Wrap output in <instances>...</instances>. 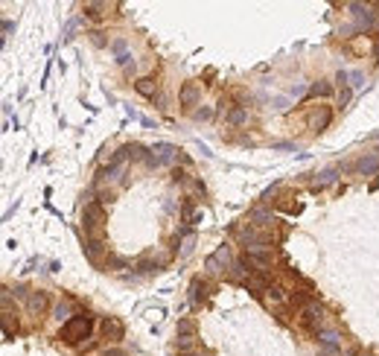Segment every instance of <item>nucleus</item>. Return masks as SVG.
Returning <instances> with one entry per match:
<instances>
[{
    "instance_id": "obj_20",
    "label": "nucleus",
    "mask_w": 379,
    "mask_h": 356,
    "mask_svg": "<svg viewBox=\"0 0 379 356\" xmlns=\"http://www.w3.org/2000/svg\"><path fill=\"white\" fill-rule=\"evenodd\" d=\"M251 219H254V225H266V222L272 219V216H268L266 210H254V213H251Z\"/></svg>"
},
{
    "instance_id": "obj_14",
    "label": "nucleus",
    "mask_w": 379,
    "mask_h": 356,
    "mask_svg": "<svg viewBox=\"0 0 379 356\" xmlns=\"http://www.w3.org/2000/svg\"><path fill=\"white\" fill-rule=\"evenodd\" d=\"M178 336H196V321L192 318H181L178 321Z\"/></svg>"
},
{
    "instance_id": "obj_26",
    "label": "nucleus",
    "mask_w": 379,
    "mask_h": 356,
    "mask_svg": "<svg viewBox=\"0 0 379 356\" xmlns=\"http://www.w3.org/2000/svg\"><path fill=\"white\" fill-rule=\"evenodd\" d=\"M374 56L379 59V38H376V47H374Z\"/></svg>"
},
{
    "instance_id": "obj_3",
    "label": "nucleus",
    "mask_w": 379,
    "mask_h": 356,
    "mask_svg": "<svg viewBox=\"0 0 379 356\" xmlns=\"http://www.w3.org/2000/svg\"><path fill=\"white\" fill-rule=\"evenodd\" d=\"M300 324L310 330L312 336H321V306L315 304V301L300 306Z\"/></svg>"
},
{
    "instance_id": "obj_17",
    "label": "nucleus",
    "mask_w": 379,
    "mask_h": 356,
    "mask_svg": "<svg viewBox=\"0 0 379 356\" xmlns=\"http://www.w3.org/2000/svg\"><path fill=\"white\" fill-rule=\"evenodd\" d=\"M318 339H321V344H324V347H338V336H336L332 330H324Z\"/></svg>"
},
{
    "instance_id": "obj_23",
    "label": "nucleus",
    "mask_w": 379,
    "mask_h": 356,
    "mask_svg": "<svg viewBox=\"0 0 379 356\" xmlns=\"http://www.w3.org/2000/svg\"><path fill=\"white\" fill-rule=\"evenodd\" d=\"M90 38H94V44H96V47H102V44H105L102 33H90Z\"/></svg>"
},
{
    "instance_id": "obj_27",
    "label": "nucleus",
    "mask_w": 379,
    "mask_h": 356,
    "mask_svg": "<svg viewBox=\"0 0 379 356\" xmlns=\"http://www.w3.org/2000/svg\"><path fill=\"white\" fill-rule=\"evenodd\" d=\"M190 356H198V353H190Z\"/></svg>"
},
{
    "instance_id": "obj_9",
    "label": "nucleus",
    "mask_w": 379,
    "mask_h": 356,
    "mask_svg": "<svg viewBox=\"0 0 379 356\" xmlns=\"http://www.w3.org/2000/svg\"><path fill=\"white\" fill-rule=\"evenodd\" d=\"M198 97H202V91H198V85L196 82H184V88H181V105H196L198 102Z\"/></svg>"
},
{
    "instance_id": "obj_7",
    "label": "nucleus",
    "mask_w": 379,
    "mask_h": 356,
    "mask_svg": "<svg viewBox=\"0 0 379 356\" xmlns=\"http://www.w3.org/2000/svg\"><path fill=\"white\" fill-rule=\"evenodd\" d=\"M330 120H332V111H330L327 105H321V108L310 117V126L315 129V132H324V129L330 126Z\"/></svg>"
},
{
    "instance_id": "obj_15",
    "label": "nucleus",
    "mask_w": 379,
    "mask_h": 356,
    "mask_svg": "<svg viewBox=\"0 0 379 356\" xmlns=\"http://www.w3.org/2000/svg\"><path fill=\"white\" fill-rule=\"evenodd\" d=\"M245 120H248V111H245V108H234V111L228 114V123H230V126H242Z\"/></svg>"
},
{
    "instance_id": "obj_10",
    "label": "nucleus",
    "mask_w": 379,
    "mask_h": 356,
    "mask_svg": "<svg viewBox=\"0 0 379 356\" xmlns=\"http://www.w3.org/2000/svg\"><path fill=\"white\" fill-rule=\"evenodd\" d=\"M356 170L362 172V175H374V172L379 170V155H368V158H362V161L356 164Z\"/></svg>"
},
{
    "instance_id": "obj_13",
    "label": "nucleus",
    "mask_w": 379,
    "mask_h": 356,
    "mask_svg": "<svg viewBox=\"0 0 379 356\" xmlns=\"http://www.w3.org/2000/svg\"><path fill=\"white\" fill-rule=\"evenodd\" d=\"M190 292H192V295H190V301H192V304H198V301L204 298V292H207L204 280H192V286H190Z\"/></svg>"
},
{
    "instance_id": "obj_5",
    "label": "nucleus",
    "mask_w": 379,
    "mask_h": 356,
    "mask_svg": "<svg viewBox=\"0 0 379 356\" xmlns=\"http://www.w3.org/2000/svg\"><path fill=\"white\" fill-rule=\"evenodd\" d=\"M242 263L245 266H254V271H268L272 269V263H274V257L268 254V251H245V257H242Z\"/></svg>"
},
{
    "instance_id": "obj_1",
    "label": "nucleus",
    "mask_w": 379,
    "mask_h": 356,
    "mask_svg": "<svg viewBox=\"0 0 379 356\" xmlns=\"http://www.w3.org/2000/svg\"><path fill=\"white\" fill-rule=\"evenodd\" d=\"M82 222H85V231L96 239L100 231H102V225H105V207L100 202H88L85 213H82Z\"/></svg>"
},
{
    "instance_id": "obj_12",
    "label": "nucleus",
    "mask_w": 379,
    "mask_h": 356,
    "mask_svg": "<svg viewBox=\"0 0 379 356\" xmlns=\"http://www.w3.org/2000/svg\"><path fill=\"white\" fill-rule=\"evenodd\" d=\"M175 347H178V353H192V347H196V336H178L175 339Z\"/></svg>"
},
{
    "instance_id": "obj_4",
    "label": "nucleus",
    "mask_w": 379,
    "mask_h": 356,
    "mask_svg": "<svg viewBox=\"0 0 379 356\" xmlns=\"http://www.w3.org/2000/svg\"><path fill=\"white\" fill-rule=\"evenodd\" d=\"M240 239L245 242V248H248V251H260V248H266V245L272 242L268 234H260V231H254V228H242Z\"/></svg>"
},
{
    "instance_id": "obj_16",
    "label": "nucleus",
    "mask_w": 379,
    "mask_h": 356,
    "mask_svg": "<svg viewBox=\"0 0 379 356\" xmlns=\"http://www.w3.org/2000/svg\"><path fill=\"white\" fill-rule=\"evenodd\" d=\"M330 94H332V85H327V82H315L310 88V97H330Z\"/></svg>"
},
{
    "instance_id": "obj_18",
    "label": "nucleus",
    "mask_w": 379,
    "mask_h": 356,
    "mask_svg": "<svg viewBox=\"0 0 379 356\" xmlns=\"http://www.w3.org/2000/svg\"><path fill=\"white\" fill-rule=\"evenodd\" d=\"M100 9H105V3H88L85 6V15H90V18H96V15H102Z\"/></svg>"
},
{
    "instance_id": "obj_24",
    "label": "nucleus",
    "mask_w": 379,
    "mask_h": 356,
    "mask_svg": "<svg viewBox=\"0 0 379 356\" xmlns=\"http://www.w3.org/2000/svg\"><path fill=\"white\" fill-rule=\"evenodd\" d=\"M172 178H175V181H187V172H184V170H175Z\"/></svg>"
},
{
    "instance_id": "obj_6",
    "label": "nucleus",
    "mask_w": 379,
    "mask_h": 356,
    "mask_svg": "<svg viewBox=\"0 0 379 356\" xmlns=\"http://www.w3.org/2000/svg\"><path fill=\"white\" fill-rule=\"evenodd\" d=\"M102 336L105 339H114V341L126 336V327H122V321L117 318V315H108V318L102 321Z\"/></svg>"
},
{
    "instance_id": "obj_2",
    "label": "nucleus",
    "mask_w": 379,
    "mask_h": 356,
    "mask_svg": "<svg viewBox=\"0 0 379 356\" xmlns=\"http://www.w3.org/2000/svg\"><path fill=\"white\" fill-rule=\"evenodd\" d=\"M88 333H90V315H76V318H70V321L62 327V339L64 341L88 339Z\"/></svg>"
},
{
    "instance_id": "obj_19",
    "label": "nucleus",
    "mask_w": 379,
    "mask_h": 356,
    "mask_svg": "<svg viewBox=\"0 0 379 356\" xmlns=\"http://www.w3.org/2000/svg\"><path fill=\"white\" fill-rule=\"evenodd\" d=\"M268 298H272V301H286V292L280 286H268Z\"/></svg>"
},
{
    "instance_id": "obj_21",
    "label": "nucleus",
    "mask_w": 379,
    "mask_h": 356,
    "mask_svg": "<svg viewBox=\"0 0 379 356\" xmlns=\"http://www.w3.org/2000/svg\"><path fill=\"white\" fill-rule=\"evenodd\" d=\"M347 100H350V88L342 85V91H338V102H342V105H347Z\"/></svg>"
},
{
    "instance_id": "obj_22",
    "label": "nucleus",
    "mask_w": 379,
    "mask_h": 356,
    "mask_svg": "<svg viewBox=\"0 0 379 356\" xmlns=\"http://www.w3.org/2000/svg\"><path fill=\"white\" fill-rule=\"evenodd\" d=\"M108 263H111V266H117V269H122V266H128V263H126L122 257H108Z\"/></svg>"
},
{
    "instance_id": "obj_25",
    "label": "nucleus",
    "mask_w": 379,
    "mask_h": 356,
    "mask_svg": "<svg viewBox=\"0 0 379 356\" xmlns=\"http://www.w3.org/2000/svg\"><path fill=\"white\" fill-rule=\"evenodd\" d=\"M102 356H126V350H105Z\"/></svg>"
},
{
    "instance_id": "obj_11",
    "label": "nucleus",
    "mask_w": 379,
    "mask_h": 356,
    "mask_svg": "<svg viewBox=\"0 0 379 356\" xmlns=\"http://www.w3.org/2000/svg\"><path fill=\"white\" fill-rule=\"evenodd\" d=\"M134 88H138L140 97H149V100H155V82H152V79H138V82H134Z\"/></svg>"
},
{
    "instance_id": "obj_8",
    "label": "nucleus",
    "mask_w": 379,
    "mask_h": 356,
    "mask_svg": "<svg viewBox=\"0 0 379 356\" xmlns=\"http://www.w3.org/2000/svg\"><path fill=\"white\" fill-rule=\"evenodd\" d=\"M26 306H30L32 315H41V312L47 309V295H44V292H30V295H26Z\"/></svg>"
}]
</instances>
